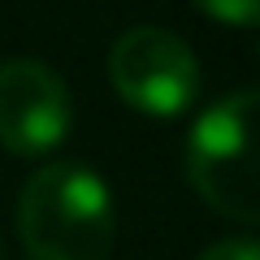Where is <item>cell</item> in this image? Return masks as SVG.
<instances>
[{
  "label": "cell",
  "mask_w": 260,
  "mask_h": 260,
  "mask_svg": "<svg viewBox=\"0 0 260 260\" xmlns=\"http://www.w3.org/2000/svg\"><path fill=\"white\" fill-rule=\"evenodd\" d=\"M200 260H260V243L256 239H225L217 247H208Z\"/></svg>",
  "instance_id": "obj_6"
},
{
  "label": "cell",
  "mask_w": 260,
  "mask_h": 260,
  "mask_svg": "<svg viewBox=\"0 0 260 260\" xmlns=\"http://www.w3.org/2000/svg\"><path fill=\"white\" fill-rule=\"evenodd\" d=\"M18 230L30 260H104L113 247V195L87 165H44L22 186Z\"/></svg>",
  "instance_id": "obj_1"
},
{
  "label": "cell",
  "mask_w": 260,
  "mask_h": 260,
  "mask_svg": "<svg viewBox=\"0 0 260 260\" xmlns=\"http://www.w3.org/2000/svg\"><path fill=\"white\" fill-rule=\"evenodd\" d=\"M109 78L121 100L148 117H178L200 95L195 52L186 48V39L160 26L126 30L109 52Z\"/></svg>",
  "instance_id": "obj_3"
},
{
  "label": "cell",
  "mask_w": 260,
  "mask_h": 260,
  "mask_svg": "<svg viewBox=\"0 0 260 260\" xmlns=\"http://www.w3.org/2000/svg\"><path fill=\"white\" fill-rule=\"evenodd\" d=\"M74 121V104L65 83L39 61L0 65V143L13 156H44L61 148Z\"/></svg>",
  "instance_id": "obj_4"
},
{
  "label": "cell",
  "mask_w": 260,
  "mask_h": 260,
  "mask_svg": "<svg viewBox=\"0 0 260 260\" xmlns=\"http://www.w3.org/2000/svg\"><path fill=\"white\" fill-rule=\"evenodd\" d=\"M186 178L213 213L260 225V87L204 109L186 139Z\"/></svg>",
  "instance_id": "obj_2"
},
{
  "label": "cell",
  "mask_w": 260,
  "mask_h": 260,
  "mask_svg": "<svg viewBox=\"0 0 260 260\" xmlns=\"http://www.w3.org/2000/svg\"><path fill=\"white\" fill-rule=\"evenodd\" d=\"M191 5L225 26H260V0H191Z\"/></svg>",
  "instance_id": "obj_5"
}]
</instances>
